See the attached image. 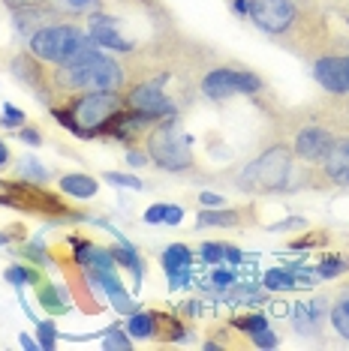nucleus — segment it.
<instances>
[{"label":"nucleus","instance_id":"obj_1","mask_svg":"<svg viewBox=\"0 0 349 351\" xmlns=\"http://www.w3.org/2000/svg\"><path fill=\"white\" fill-rule=\"evenodd\" d=\"M63 73H67V82L76 87V90H106V93H115L117 87L124 84V73L121 66H117V60L106 58V54L100 51V45H93V49H87L85 54H78L76 60H69L67 66H63Z\"/></svg>","mask_w":349,"mask_h":351},{"label":"nucleus","instance_id":"obj_2","mask_svg":"<svg viewBox=\"0 0 349 351\" xmlns=\"http://www.w3.org/2000/svg\"><path fill=\"white\" fill-rule=\"evenodd\" d=\"M93 45L97 43L73 25H45L43 30H36V34L30 36V51H34L39 60L60 63V66H67L69 60H76L78 54H85L87 49H93Z\"/></svg>","mask_w":349,"mask_h":351},{"label":"nucleus","instance_id":"obj_3","mask_svg":"<svg viewBox=\"0 0 349 351\" xmlns=\"http://www.w3.org/2000/svg\"><path fill=\"white\" fill-rule=\"evenodd\" d=\"M148 156L154 159L160 169H169V171H184L190 169L193 156H190V138L181 132V126L172 121L160 123L148 138Z\"/></svg>","mask_w":349,"mask_h":351},{"label":"nucleus","instance_id":"obj_4","mask_svg":"<svg viewBox=\"0 0 349 351\" xmlns=\"http://www.w3.org/2000/svg\"><path fill=\"white\" fill-rule=\"evenodd\" d=\"M292 171V154L286 147H271L256 162L241 171V189H283Z\"/></svg>","mask_w":349,"mask_h":351},{"label":"nucleus","instance_id":"obj_5","mask_svg":"<svg viewBox=\"0 0 349 351\" xmlns=\"http://www.w3.org/2000/svg\"><path fill=\"white\" fill-rule=\"evenodd\" d=\"M117 108H121V99H117V93L93 90V93H85L82 99H76L73 117H76L78 130L85 132V138H91V135H97L100 130H106V126L115 121Z\"/></svg>","mask_w":349,"mask_h":351},{"label":"nucleus","instance_id":"obj_6","mask_svg":"<svg viewBox=\"0 0 349 351\" xmlns=\"http://www.w3.org/2000/svg\"><path fill=\"white\" fill-rule=\"evenodd\" d=\"M262 90V82L250 73H238V69H214L205 75L202 82V93L211 99H223L232 93H256Z\"/></svg>","mask_w":349,"mask_h":351},{"label":"nucleus","instance_id":"obj_7","mask_svg":"<svg viewBox=\"0 0 349 351\" xmlns=\"http://www.w3.org/2000/svg\"><path fill=\"white\" fill-rule=\"evenodd\" d=\"M247 15L265 34H283L295 25V3L292 0H250Z\"/></svg>","mask_w":349,"mask_h":351},{"label":"nucleus","instance_id":"obj_8","mask_svg":"<svg viewBox=\"0 0 349 351\" xmlns=\"http://www.w3.org/2000/svg\"><path fill=\"white\" fill-rule=\"evenodd\" d=\"M87 36H91L100 49H112V51L133 49V43L121 34V19H115V15H102V12L91 15V21H87Z\"/></svg>","mask_w":349,"mask_h":351},{"label":"nucleus","instance_id":"obj_9","mask_svg":"<svg viewBox=\"0 0 349 351\" xmlns=\"http://www.w3.org/2000/svg\"><path fill=\"white\" fill-rule=\"evenodd\" d=\"M126 106L136 108V111H145V114H154V117H172L174 114V106L172 99H166V93L160 90V84H139L136 90L126 93Z\"/></svg>","mask_w":349,"mask_h":351},{"label":"nucleus","instance_id":"obj_10","mask_svg":"<svg viewBox=\"0 0 349 351\" xmlns=\"http://www.w3.org/2000/svg\"><path fill=\"white\" fill-rule=\"evenodd\" d=\"M313 75L328 93H349V58H319Z\"/></svg>","mask_w":349,"mask_h":351},{"label":"nucleus","instance_id":"obj_11","mask_svg":"<svg viewBox=\"0 0 349 351\" xmlns=\"http://www.w3.org/2000/svg\"><path fill=\"white\" fill-rule=\"evenodd\" d=\"M331 132L328 130H322V126H307V130H301L298 132V138H295V150L304 159H325V154H328V147H331Z\"/></svg>","mask_w":349,"mask_h":351},{"label":"nucleus","instance_id":"obj_12","mask_svg":"<svg viewBox=\"0 0 349 351\" xmlns=\"http://www.w3.org/2000/svg\"><path fill=\"white\" fill-rule=\"evenodd\" d=\"M325 174H328L335 183L346 186L349 183V138H335L325 154Z\"/></svg>","mask_w":349,"mask_h":351},{"label":"nucleus","instance_id":"obj_13","mask_svg":"<svg viewBox=\"0 0 349 351\" xmlns=\"http://www.w3.org/2000/svg\"><path fill=\"white\" fill-rule=\"evenodd\" d=\"M45 21H49V12L39 10V6H30V10L15 12V30H19L21 36H34L36 30L45 27Z\"/></svg>","mask_w":349,"mask_h":351},{"label":"nucleus","instance_id":"obj_14","mask_svg":"<svg viewBox=\"0 0 349 351\" xmlns=\"http://www.w3.org/2000/svg\"><path fill=\"white\" fill-rule=\"evenodd\" d=\"M60 189L76 198H93L97 195V180L87 178V174H67V178L60 180Z\"/></svg>","mask_w":349,"mask_h":351},{"label":"nucleus","instance_id":"obj_15","mask_svg":"<svg viewBox=\"0 0 349 351\" xmlns=\"http://www.w3.org/2000/svg\"><path fill=\"white\" fill-rule=\"evenodd\" d=\"M163 267H166V274H169V276L190 270V250H187V246H181V243L169 246V250L163 252Z\"/></svg>","mask_w":349,"mask_h":351},{"label":"nucleus","instance_id":"obj_16","mask_svg":"<svg viewBox=\"0 0 349 351\" xmlns=\"http://www.w3.org/2000/svg\"><path fill=\"white\" fill-rule=\"evenodd\" d=\"M262 285H265L268 291H289L298 285L295 274H289V270H268L265 276H262Z\"/></svg>","mask_w":349,"mask_h":351},{"label":"nucleus","instance_id":"obj_17","mask_svg":"<svg viewBox=\"0 0 349 351\" xmlns=\"http://www.w3.org/2000/svg\"><path fill=\"white\" fill-rule=\"evenodd\" d=\"M112 255H115L117 265H124V267L133 270V279H136V285H142V261H139L136 250H133L130 243H121L117 250H112Z\"/></svg>","mask_w":349,"mask_h":351},{"label":"nucleus","instance_id":"obj_18","mask_svg":"<svg viewBox=\"0 0 349 351\" xmlns=\"http://www.w3.org/2000/svg\"><path fill=\"white\" fill-rule=\"evenodd\" d=\"M126 330H130V337L145 339V337H150V333L157 330V318L148 315V313H133L130 324H126Z\"/></svg>","mask_w":349,"mask_h":351},{"label":"nucleus","instance_id":"obj_19","mask_svg":"<svg viewBox=\"0 0 349 351\" xmlns=\"http://www.w3.org/2000/svg\"><path fill=\"white\" fill-rule=\"evenodd\" d=\"M331 324H335V330L340 333V337L349 339V291L331 306Z\"/></svg>","mask_w":349,"mask_h":351},{"label":"nucleus","instance_id":"obj_20","mask_svg":"<svg viewBox=\"0 0 349 351\" xmlns=\"http://www.w3.org/2000/svg\"><path fill=\"white\" fill-rule=\"evenodd\" d=\"M199 226H238V213L232 210H202L199 213Z\"/></svg>","mask_w":349,"mask_h":351},{"label":"nucleus","instance_id":"obj_21","mask_svg":"<svg viewBox=\"0 0 349 351\" xmlns=\"http://www.w3.org/2000/svg\"><path fill=\"white\" fill-rule=\"evenodd\" d=\"M289 318H292V324H295L301 333H313L316 322H313V315H311V306H307V303H295V306L289 309Z\"/></svg>","mask_w":349,"mask_h":351},{"label":"nucleus","instance_id":"obj_22","mask_svg":"<svg viewBox=\"0 0 349 351\" xmlns=\"http://www.w3.org/2000/svg\"><path fill=\"white\" fill-rule=\"evenodd\" d=\"M133 342H130V337L121 330V327H109L106 330V337H102V348H121V351H126Z\"/></svg>","mask_w":349,"mask_h":351},{"label":"nucleus","instance_id":"obj_23","mask_svg":"<svg viewBox=\"0 0 349 351\" xmlns=\"http://www.w3.org/2000/svg\"><path fill=\"white\" fill-rule=\"evenodd\" d=\"M109 298H112V303H115V309H117V313H121V315H133V313H139V303L136 300H133L130 298V294H126L124 289H117V291H112V294H109Z\"/></svg>","mask_w":349,"mask_h":351},{"label":"nucleus","instance_id":"obj_24","mask_svg":"<svg viewBox=\"0 0 349 351\" xmlns=\"http://www.w3.org/2000/svg\"><path fill=\"white\" fill-rule=\"evenodd\" d=\"M54 342H58V327H54V322H39V348L52 351Z\"/></svg>","mask_w":349,"mask_h":351},{"label":"nucleus","instance_id":"obj_25","mask_svg":"<svg viewBox=\"0 0 349 351\" xmlns=\"http://www.w3.org/2000/svg\"><path fill=\"white\" fill-rule=\"evenodd\" d=\"M39 300L45 303V309H52V313H63V303H60V298H58V291L52 289V285H43V289H39Z\"/></svg>","mask_w":349,"mask_h":351},{"label":"nucleus","instance_id":"obj_26","mask_svg":"<svg viewBox=\"0 0 349 351\" xmlns=\"http://www.w3.org/2000/svg\"><path fill=\"white\" fill-rule=\"evenodd\" d=\"M109 183H115V186H126V189H145V183L139 178H133V174H117V171H109L106 174Z\"/></svg>","mask_w":349,"mask_h":351},{"label":"nucleus","instance_id":"obj_27","mask_svg":"<svg viewBox=\"0 0 349 351\" xmlns=\"http://www.w3.org/2000/svg\"><path fill=\"white\" fill-rule=\"evenodd\" d=\"M344 270H346V261L344 258H328V261H322V265H319V276L331 279V276L344 274Z\"/></svg>","mask_w":349,"mask_h":351},{"label":"nucleus","instance_id":"obj_28","mask_svg":"<svg viewBox=\"0 0 349 351\" xmlns=\"http://www.w3.org/2000/svg\"><path fill=\"white\" fill-rule=\"evenodd\" d=\"M54 3H58L60 10H67V12H85V10H93L97 0H54Z\"/></svg>","mask_w":349,"mask_h":351},{"label":"nucleus","instance_id":"obj_29","mask_svg":"<svg viewBox=\"0 0 349 351\" xmlns=\"http://www.w3.org/2000/svg\"><path fill=\"white\" fill-rule=\"evenodd\" d=\"M0 123H3V126H21V123H25V114H21V108H15V106H10V102H6Z\"/></svg>","mask_w":349,"mask_h":351},{"label":"nucleus","instance_id":"obj_30","mask_svg":"<svg viewBox=\"0 0 349 351\" xmlns=\"http://www.w3.org/2000/svg\"><path fill=\"white\" fill-rule=\"evenodd\" d=\"M238 327H244V330H247L250 337H253V333L265 330V327H268V318H265V315H250V318H241V322H238Z\"/></svg>","mask_w":349,"mask_h":351},{"label":"nucleus","instance_id":"obj_31","mask_svg":"<svg viewBox=\"0 0 349 351\" xmlns=\"http://www.w3.org/2000/svg\"><path fill=\"white\" fill-rule=\"evenodd\" d=\"M232 285H235V274H232V270H214V289L226 291V289H232Z\"/></svg>","mask_w":349,"mask_h":351},{"label":"nucleus","instance_id":"obj_32","mask_svg":"<svg viewBox=\"0 0 349 351\" xmlns=\"http://www.w3.org/2000/svg\"><path fill=\"white\" fill-rule=\"evenodd\" d=\"M36 162H39V159H25V162H21V174H25V178H34V180H45L49 174L39 169Z\"/></svg>","mask_w":349,"mask_h":351},{"label":"nucleus","instance_id":"obj_33","mask_svg":"<svg viewBox=\"0 0 349 351\" xmlns=\"http://www.w3.org/2000/svg\"><path fill=\"white\" fill-rule=\"evenodd\" d=\"M202 258L211 261V265L223 261V243H205V246H202Z\"/></svg>","mask_w":349,"mask_h":351},{"label":"nucleus","instance_id":"obj_34","mask_svg":"<svg viewBox=\"0 0 349 351\" xmlns=\"http://www.w3.org/2000/svg\"><path fill=\"white\" fill-rule=\"evenodd\" d=\"M27 279H30V270H25V267H10V270H6V282L19 285V289L27 282Z\"/></svg>","mask_w":349,"mask_h":351},{"label":"nucleus","instance_id":"obj_35","mask_svg":"<svg viewBox=\"0 0 349 351\" xmlns=\"http://www.w3.org/2000/svg\"><path fill=\"white\" fill-rule=\"evenodd\" d=\"M253 342H256L259 348H274V346H277V337H274V333H271V330H268V327H265V330L253 333Z\"/></svg>","mask_w":349,"mask_h":351},{"label":"nucleus","instance_id":"obj_36","mask_svg":"<svg viewBox=\"0 0 349 351\" xmlns=\"http://www.w3.org/2000/svg\"><path fill=\"white\" fill-rule=\"evenodd\" d=\"M166 217V204H154L145 210V222H150V226H157V222H163Z\"/></svg>","mask_w":349,"mask_h":351},{"label":"nucleus","instance_id":"obj_37","mask_svg":"<svg viewBox=\"0 0 349 351\" xmlns=\"http://www.w3.org/2000/svg\"><path fill=\"white\" fill-rule=\"evenodd\" d=\"M181 219H184V210H181L178 204H166V217H163V222H169V226H178Z\"/></svg>","mask_w":349,"mask_h":351},{"label":"nucleus","instance_id":"obj_38","mask_svg":"<svg viewBox=\"0 0 349 351\" xmlns=\"http://www.w3.org/2000/svg\"><path fill=\"white\" fill-rule=\"evenodd\" d=\"M3 3L10 6V10L19 12V10H30V6H39L43 0H3Z\"/></svg>","mask_w":349,"mask_h":351},{"label":"nucleus","instance_id":"obj_39","mask_svg":"<svg viewBox=\"0 0 349 351\" xmlns=\"http://www.w3.org/2000/svg\"><path fill=\"white\" fill-rule=\"evenodd\" d=\"M307 306H311V315H313V322L319 324V322H322V315H325V300H322V298H316L313 303H307Z\"/></svg>","mask_w":349,"mask_h":351},{"label":"nucleus","instance_id":"obj_40","mask_svg":"<svg viewBox=\"0 0 349 351\" xmlns=\"http://www.w3.org/2000/svg\"><path fill=\"white\" fill-rule=\"evenodd\" d=\"M21 141H27V145H43L36 130H21Z\"/></svg>","mask_w":349,"mask_h":351},{"label":"nucleus","instance_id":"obj_41","mask_svg":"<svg viewBox=\"0 0 349 351\" xmlns=\"http://www.w3.org/2000/svg\"><path fill=\"white\" fill-rule=\"evenodd\" d=\"M199 202H202V204H208V207H220V204H223V198L214 195V193H202V195H199Z\"/></svg>","mask_w":349,"mask_h":351},{"label":"nucleus","instance_id":"obj_42","mask_svg":"<svg viewBox=\"0 0 349 351\" xmlns=\"http://www.w3.org/2000/svg\"><path fill=\"white\" fill-rule=\"evenodd\" d=\"M223 255H226L229 261H232V265H241V261H244V258H241V252H238L235 246H223Z\"/></svg>","mask_w":349,"mask_h":351},{"label":"nucleus","instance_id":"obj_43","mask_svg":"<svg viewBox=\"0 0 349 351\" xmlns=\"http://www.w3.org/2000/svg\"><path fill=\"white\" fill-rule=\"evenodd\" d=\"M19 342H21V348H27V351H36V348H39V342H36V339H30L27 333H21Z\"/></svg>","mask_w":349,"mask_h":351},{"label":"nucleus","instance_id":"obj_44","mask_svg":"<svg viewBox=\"0 0 349 351\" xmlns=\"http://www.w3.org/2000/svg\"><path fill=\"white\" fill-rule=\"evenodd\" d=\"M126 162H130V165H148V162H145V156L136 154V150H130V154H126Z\"/></svg>","mask_w":349,"mask_h":351},{"label":"nucleus","instance_id":"obj_45","mask_svg":"<svg viewBox=\"0 0 349 351\" xmlns=\"http://www.w3.org/2000/svg\"><path fill=\"white\" fill-rule=\"evenodd\" d=\"M304 226V219H286V222H280V226H274V231H280V228H301Z\"/></svg>","mask_w":349,"mask_h":351},{"label":"nucleus","instance_id":"obj_46","mask_svg":"<svg viewBox=\"0 0 349 351\" xmlns=\"http://www.w3.org/2000/svg\"><path fill=\"white\" fill-rule=\"evenodd\" d=\"M235 10L247 15V12H250V0H235Z\"/></svg>","mask_w":349,"mask_h":351},{"label":"nucleus","instance_id":"obj_47","mask_svg":"<svg viewBox=\"0 0 349 351\" xmlns=\"http://www.w3.org/2000/svg\"><path fill=\"white\" fill-rule=\"evenodd\" d=\"M6 159H10V150H6V145L0 141V165H6Z\"/></svg>","mask_w":349,"mask_h":351},{"label":"nucleus","instance_id":"obj_48","mask_svg":"<svg viewBox=\"0 0 349 351\" xmlns=\"http://www.w3.org/2000/svg\"><path fill=\"white\" fill-rule=\"evenodd\" d=\"M10 243V234H0V246H6Z\"/></svg>","mask_w":349,"mask_h":351}]
</instances>
